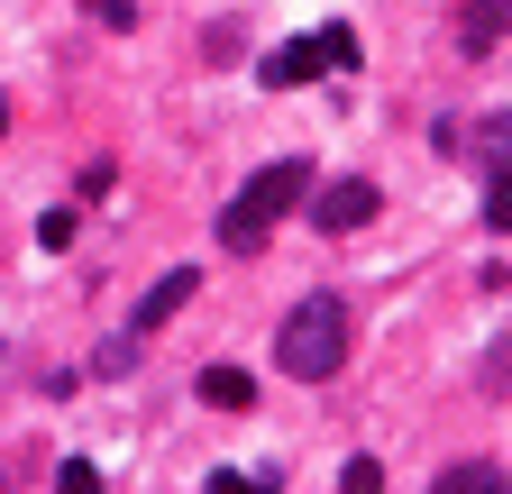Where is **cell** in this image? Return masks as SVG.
<instances>
[{
  "instance_id": "1",
  "label": "cell",
  "mask_w": 512,
  "mask_h": 494,
  "mask_svg": "<svg viewBox=\"0 0 512 494\" xmlns=\"http://www.w3.org/2000/svg\"><path fill=\"white\" fill-rule=\"evenodd\" d=\"M339 357H348V302H339V293L293 302V321L275 330V366H284V376H302V385H330Z\"/></svg>"
},
{
  "instance_id": "2",
  "label": "cell",
  "mask_w": 512,
  "mask_h": 494,
  "mask_svg": "<svg viewBox=\"0 0 512 494\" xmlns=\"http://www.w3.org/2000/svg\"><path fill=\"white\" fill-rule=\"evenodd\" d=\"M302 193H311V165H302V156H275L266 174H247V193H238V202L220 211V247L256 257V247L275 238V220H284V211H293Z\"/></svg>"
},
{
  "instance_id": "3",
  "label": "cell",
  "mask_w": 512,
  "mask_h": 494,
  "mask_svg": "<svg viewBox=\"0 0 512 494\" xmlns=\"http://www.w3.org/2000/svg\"><path fill=\"white\" fill-rule=\"evenodd\" d=\"M330 65H339V74L357 65V37H348V28H311V37H293V46H275V55H266V83L293 92V83H320Z\"/></svg>"
},
{
  "instance_id": "4",
  "label": "cell",
  "mask_w": 512,
  "mask_h": 494,
  "mask_svg": "<svg viewBox=\"0 0 512 494\" xmlns=\"http://www.w3.org/2000/svg\"><path fill=\"white\" fill-rule=\"evenodd\" d=\"M302 202H311V220L330 229V238H339V229H366V220L384 211V193H375L366 174H339V183H320V193H302Z\"/></svg>"
},
{
  "instance_id": "5",
  "label": "cell",
  "mask_w": 512,
  "mask_h": 494,
  "mask_svg": "<svg viewBox=\"0 0 512 494\" xmlns=\"http://www.w3.org/2000/svg\"><path fill=\"white\" fill-rule=\"evenodd\" d=\"M192 293H202V275H192V266H174V275H156V284L138 293V312H128V321H138V339H147V330H165V321L183 312V302H192Z\"/></svg>"
},
{
  "instance_id": "6",
  "label": "cell",
  "mask_w": 512,
  "mask_h": 494,
  "mask_svg": "<svg viewBox=\"0 0 512 494\" xmlns=\"http://www.w3.org/2000/svg\"><path fill=\"white\" fill-rule=\"evenodd\" d=\"M192 394H202L211 412H247L256 403V376H247V366H202V385H192Z\"/></svg>"
},
{
  "instance_id": "7",
  "label": "cell",
  "mask_w": 512,
  "mask_h": 494,
  "mask_svg": "<svg viewBox=\"0 0 512 494\" xmlns=\"http://www.w3.org/2000/svg\"><path fill=\"white\" fill-rule=\"evenodd\" d=\"M503 37H512V0H467V37H458V46L485 55V46H503Z\"/></svg>"
},
{
  "instance_id": "8",
  "label": "cell",
  "mask_w": 512,
  "mask_h": 494,
  "mask_svg": "<svg viewBox=\"0 0 512 494\" xmlns=\"http://www.w3.org/2000/svg\"><path fill=\"white\" fill-rule=\"evenodd\" d=\"M439 494H503V467H485V458H458V467H439Z\"/></svg>"
},
{
  "instance_id": "9",
  "label": "cell",
  "mask_w": 512,
  "mask_h": 494,
  "mask_svg": "<svg viewBox=\"0 0 512 494\" xmlns=\"http://www.w3.org/2000/svg\"><path fill=\"white\" fill-rule=\"evenodd\" d=\"M476 156H485V174H512V110H494L476 129Z\"/></svg>"
},
{
  "instance_id": "10",
  "label": "cell",
  "mask_w": 512,
  "mask_h": 494,
  "mask_svg": "<svg viewBox=\"0 0 512 494\" xmlns=\"http://www.w3.org/2000/svg\"><path fill=\"white\" fill-rule=\"evenodd\" d=\"M55 485H64V494H101V467H92V458H64Z\"/></svg>"
},
{
  "instance_id": "11",
  "label": "cell",
  "mask_w": 512,
  "mask_h": 494,
  "mask_svg": "<svg viewBox=\"0 0 512 494\" xmlns=\"http://www.w3.org/2000/svg\"><path fill=\"white\" fill-rule=\"evenodd\" d=\"M485 220L512 238V174H494V183H485Z\"/></svg>"
},
{
  "instance_id": "12",
  "label": "cell",
  "mask_w": 512,
  "mask_h": 494,
  "mask_svg": "<svg viewBox=\"0 0 512 494\" xmlns=\"http://www.w3.org/2000/svg\"><path fill=\"white\" fill-rule=\"evenodd\" d=\"M37 247H46V257H55V247H74V211H46L37 220Z\"/></svg>"
},
{
  "instance_id": "13",
  "label": "cell",
  "mask_w": 512,
  "mask_h": 494,
  "mask_svg": "<svg viewBox=\"0 0 512 494\" xmlns=\"http://www.w3.org/2000/svg\"><path fill=\"white\" fill-rule=\"evenodd\" d=\"M339 485H348V494H375V485H384V467H375V458H348V467H339Z\"/></svg>"
},
{
  "instance_id": "14",
  "label": "cell",
  "mask_w": 512,
  "mask_h": 494,
  "mask_svg": "<svg viewBox=\"0 0 512 494\" xmlns=\"http://www.w3.org/2000/svg\"><path fill=\"white\" fill-rule=\"evenodd\" d=\"M92 19L101 28H138V0H92Z\"/></svg>"
},
{
  "instance_id": "15",
  "label": "cell",
  "mask_w": 512,
  "mask_h": 494,
  "mask_svg": "<svg viewBox=\"0 0 512 494\" xmlns=\"http://www.w3.org/2000/svg\"><path fill=\"white\" fill-rule=\"evenodd\" d=\"M0 138H10V101H0Z\"/></svg>"
}]
</instances>
